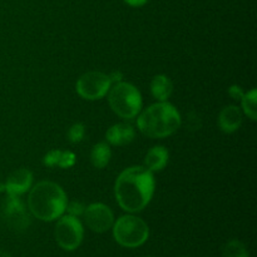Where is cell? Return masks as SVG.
Returning a JSON list of instances; mask_svg holds the SVG:
<instances>
[{
    "instance_id": "6da1fadb",
    "label": "cell",
    "mask_w": 257,
    "mask_h": 257,
    "mask_svg": "<svg viewBox=\"0 0 257 257\" xmlns=\"http://www.w3.org/2000/svg\"><path fill=\"white\" fill-rule=\"evenodd\" d=\"M155 192V178L146 167L135 166L118 176L114 186L117 202L127 212L142 211Z\"/></svg>"
},
{
    "instance_id": "7a4b0ae2",
    "label": "cell",
    "mask_w": 257,
    "mask_h": 257,
    "mask_svg": "<svg viewBox=\"0 0 257 257\" xmlns=\"http://www.w3.org/2000/svg\"><path fill=\"white\" fill-rule=\"evenodd\" d=\"M67 203V195L63 188L50 181L37 183L28 197L30 212L42 221H53L62 217Z\"/></svg>"
},
{
    "instance_id": "3957f363",
    "label": "cell",
    "mask_w": 257,
    "mask_h": 257,
    "mask_svg": "<svg viewBox=\"0 0 257 257\" xmlns=\"http://www.w3.org/2000/svg\"><path fill=\"white\" fill-rule=\"evenodd\" d=\"M137 125L147 137L165 138L180 128L181 115L172 104L160 102L148 107L138 117Z\"/></svg>"
},
{
    "instance_id": "277c9868",
    "label": "cell",
    "mask_w": 257,
    "mask_h": 257,
    "mask_svg": "<svg viewBox=\"0 0 257 257\" xmlns=\"http://www.w3.org/2000/svg\"><path fill=\"white\" fill-rule=\"evenodd\" d=\"M108 102L113 112L120 118L131 119L140 113L142 108V97L135 85L119 82L109 90Z\"/></svg>"
},
{
    "instance_id": "5b68a950",
    "label": "cell",
    "mask_w": 257,
    "mask_h": 257,
    "mask_svg": "<svg viewBox=\"0 0 257 257\" xmlns=\"http://www.w3.org/2000/svg\"><path fill=\"white\" fill-rule=\"evenodd\" d=\"M150 236L147 223L140 217L122 216L113 223V237L123 247L135 248L142 246Z\"/></svg>"
},
{
    "instance_id": "8992f818",
    "label": "cell",
    "mask_w": 257,
    "mask_h": 257,
    "mask_svg": "<svg viewBox=\"0 0 257 257\" xmlns=\"http://www.w3.org/2000/svg\"><path fill=\"white\" fill-rule=\"evenodd\" d=\"M55 241L62 248L73 251L82 243L83 226L75 216H63L55 225Z\"/></svg>"
},
{
    "instance_id": "52a82bcc",
    "label": "cell",
    "mask_w": 257,
    "mask_h": 257,
    "mask_svg": "<svg viewBox=\"0 0 257 257\" xmlns=\"http://www.w3.org/2000/svg\"><path fill=\"white\" fill-rule=\"evenodd\" d=\"M109 77L102 72H89L83 74L77 82V92L88 100L100 99L110 89Z\"/></svg>"
},
{
    "instance_id": "ba28073f",
    "label": "cell",
    "mask_w": 257,
    "mask_h": 257,
    "mask_svg": "<svg viewBox=\"0 0 257 257\" xmlns=\"http://www.w3.org/2000/svg\"><path fill=\"white\" fill-rule=\"evenodd\" d=\"M84 220L88 227L97 233L105 232L114 223L113 212L103 203H92L84 210Z\"/></svg>"
},
{
    "instance_id": "9c48e42d",
    "label": "cell",
    "mask_w": 257,
    "mask_h": 257,
    "mask_svg": "<svg viewBox=\"0 0 257 257\" xmlns=\"http://www.w3.org/2000/svg\"><path fill=\"white\" fill-rule=\"evenodd\" d=\"M4 215L8 225L15 231H24L30 225V216L19 196L8 195L4 202Z\"/></svg>"
},
{
    "instance_id": "30bf717a",
    "label": "cell",
    "mask_w": 257,
    "mask_h": 257,
    "mask_svg": "<svg viewBox=\"0 0 257 257\" xmlns=\"http://www.w3.org/2000/svg\"><path fill=\"white\" fill-rule=\"evenodd\" d=\"M32 182V172L27 168H20L8 177L5 182V192L12 196H20L29 190Z\"/></svg>"
},
{
    "instance_id": "8fae6325",
    "label": "cell",
    "mask_w": 257,
    "mask_h": 257,
    "mask_svg": "<svg viewBox=\"0 0 257 257\" xmlns=\"http://www.w3.org/2000/svg\"><path fill=\"white\" fill-rule=\"evenodd\" d=\"M242 123V113L236 105H228L223 108L218 117V124L225 133H232L240 128Z\"/></svg>"
},
{
    "instance_id": "7c38bea8",
    "label": "cell",
    "mask_w": 257,
    "mask_h": 257,
    "mask_svg": "<svg viewBox=\"0 0 257 257\" xmlns=\"http://www.w3.org/2000/svg\"><path fill=\"white\" fill-rule=\"evenodd\" d=\"M107 141L113 146H125L135 138V130L127 123H118L107 131Z\"/></svg>"
},
{
    "instance_id": "4fadbf2b",
    "label": "cell",
    "mask_w": 257,
    "mask_h": 257,
    "mask_svg": "<svg viewBox=\"0 0 257 257\" xmlns=\"http://www.w3.org/2000/svg\"><path fill=\"white\" fill-rule=\"evenodd\" d=\"M168 162V151L162 146H156L151 148L145 158V167L151 172L161 171L166 167Z\"/></svg>"
},
{
    "instance_id": "5bb4252c",
    "label": "cell",
    "mask_w": 257,
    "mask_h": 257,
    "mask_svg": "<svg viewBox=\"0 0 257 257\" xmlns=\"http://www.w3.org/2000/svg\"><path fill=\"white\" fill-rule=\"evenodd\" d=\"M173 84L167 75H156L151 83V92L160 102H166L172 94Z\"/></svg>"
},
{
    "instance_id": "9a60e30c",
    "label": "cell",
    "mask_w": 257,
    "mask_h": 257,
    "mask_svg": "<svg viewBox=\"0 0 257 257\" xmlns=\"http://www.w3.org/2000/svg\"><path fill=\"white\" fill-rule=\"evenodd\" d=\"M110 148L107 143H97L90 152V161L95 168H104L110 160Z\"/></svg>"
},
{
    "instance_id": "2e32d148",
    "label": "cell",
    "mask_w": 257,
    "mask_h": 257,
    "mask_svg": "<svg viewBox=\"0 0 257 257\" xmlns=\"http://www.w3.org/2000/svg\"><path fill=\"white\" fill-rule=\"evenodd\" d=\"M223 257H250L247 248L242 242L232 240L227 242L223 247Z\"/></svg>"
},
{
    "instance_id": "e0dca14e",
    "label": "cell",
    "mask_w": 257,
    "mask_h": 257,
    "mask_svg": "<svg viewBox=\"0 0 257 257\" xmlns=\"http://www.w3.org/2000/svg\"><path fill=\"white\" fill-rule=\"evenodd\" d=\"M256 97L257 93L256 89L250 90L247 94H243V97L241 98L242 100V108L243 112L247 114L248 118H251L252 120L256 119L257 114H256Z\"/></svg>"
},
{
    "instance_id": "ac0fdd59",
    "label": "cell",
    "mask_w": 257,
    "mask_h": 257,
    "mask_svg": "<svg viewBox=\"0 0 257 257\" xmlns=\"http://www.w3.org/2000/svg\"><path fill=\"white\" fill-rule=\"evenodd\" d=\"M84 125L80 124V123H75L68 131V140L72 143H79L84 137Z\"/></svg>"
},
{
    "instance_id": "d6986e66",
    "label": "cell",
    "mask_w": 257,
    "mask_h": 257,
    "mask_svg": "<svg viewBox=\"0 0 257 257\" xmlns=\"http://www.w3.org/2000/svg\"><path fill=\"white\" fill-rule=\"evenodd\" d=\"M75 163V155L73 152H60L59 162H58V166L62 168H69L72 166H74Z\"/></svg>"
},
{
    "instance_id": "ffe728a7",
    "label": "cell",
    "mask_w": 257,
    "mask_h": 257,
    "mask_svg": "<svg viewBox=\"0 0 257 257\" xmlns=\"http://www.w3.org/2000/svg\"><path fill=\"white\" fill-rule=\"evenodd\" d=\"M60 157V151H50L47 156L44 157V165L48 166V167H54V166H58V162H59Z\"/></svg>"
},
{
    "instance_id": "44dd1931",
    "label": "cell",
    "mask_w": 257,
    "mask_h": 257,
    "mask_svg": "<svg viewBox=\"0 0 257 257\" xmlns=\"http://www.w3.org/2000/svg\"><path fill=\"white\" fill-rule=\"evenodd\" d=\"M84 210L85 208L83 207L82 203H79V202H72V203H69V205L67 203V207H65V211H68L70 216H75V217H77V216H79L80 213L84 212Z\"/></svg>"
},
{
    "instance_id": "7402d4cb",
    "label": "cell",
    "mask_w": 257,
    "mask_h": 257,
    "mask_svg": "<svg viewBox=\"0 0 257 257\" xmlns=\"http://www.w3.org/2000/svg\"><path fill=\"white\" fill-rule=\"evenodd\" d=\"M228 94H230L233 99H241L245 93H243L242 88L241 87H238V85H232V87H230V89H228Z\"/></svg>"
},
{
    "instance_id": "603a6c76",
    "label": "cell",
    "mask_w": 257,
    "mask_h": 257,
    "mask_svg": "<svg viewBox=\"0 0 257 257\" xmlns=\"http://www.w3.org/2000/svg\"><path fill=\"white\" fill-rule=\"evenodd\" d=\"M123 2H124L125 4L131 5V7L138 8V7H143L148 0H123Z\"/></svg>"
},
{
    "instance_id": "cb8c5ba5",
    "label": "cell",
    "mask_w": 257,
    "mask_h": 257,
    "mask_svg": "<svg viewBox=\"0 0 257 257\" xmlns=\"http://www.w3.org/2000/svg\"><path fill=\"white\" fill-rule=\"evenodd\" d=\"M108 77H109V79H110V82H117V83H119L120 82V79H122V77L123 75L120 74L119 72H114V73H112V74L110 75H108Z\"/></svg>"
},
{
    "instance_id": "d4e9b609",
    "label": "cell",
    "mask_w": 257,
    "mask_h": 257,
    "mask_svg": "<svg viewBox=\"0 0 257 257\" xmlns=\"http://www.w3.org/2000/svg\"><path fill=\"white\" fill-rule=\"evenodd\" d=\"M0 257H12V256H10L8 252H5V251H0Z\"/></svg>"
},
{
    "instance_id": "484cf974",
    "label": "cell",
    "mask_w": 257,
    "mask_h": 257,
    "mask_svg": "<svg viewBox=\"0 0 257 257\" xmlns=\"http://www.w3.org/2000/svg\"><path fill=\"white\" fill-rule=\"evenodd\" d=\"M0 192H5V183H0Z\"/></svg>"
},
{
    "instance_id": "4316f807",
    "label": "cell",
    "mask_w": 257,
    "mask_h": 257,
    "mask_svg": "<svg viewBox=\"0 0 257 257\" xmlns=\"http://www.w3.org/2000/svg\"><path fill=\"white\" fill-rule=\"evenodd\" d=\"M145 257H152V256H145Z\"/></svg>"
}]
</instances>
